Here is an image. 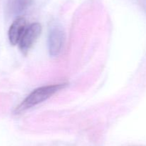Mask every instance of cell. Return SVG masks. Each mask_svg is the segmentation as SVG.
I'll list each match as a JSON object with an SVG mask.
<instances>
[{
  "instance_id": "cell-1",
  "label": "cell",
  "mask_w": 146,
  "mask_h": 146,
  "mask_svg": "<svg viewBox=\"0 0 146 146\" xmlns=\"http://www.w3.org/2000/svg\"><path fill=\"white\" fill-rule=\"evenodd\" d=\"M66 87V84H53V85L43 86L36 89L31 92L22 102L16 108L15 113H20L28 109L34 107L36 104L45 101L47 99L51 97L56 92L59 91L61 89Z\"/></svg>"
},
{
  "instance_id": "cell-2",
  "label": "cell",
  "mask_w": 146,
  "mask_h": 146,
  "mask_svg": "<svg viewBox=\"0 0 146 146\" xmlns=\"http://www.w3.org/2000/svg\"><path fill=\"white\" fill-rule=\"evenodd\" d=\"M41 32V27L38 23H33L27 25L18 44L21 51L27 53L33 47Z\"/></svg>"
},
{
  "instance_id": "cell-3",
  "label": "cell",
  "mask_w": 146,
  "mask_h": 146,
  "mask_svg": "<svg viewBox=\"0 0 146 146\" xmlns=\"http://www.w3.org/2000/svg\"><path fill=\"white\" fill-rule=\"evenodd\" d=\"M65 42V33L59 27H53L48 34V47L50 55L55 57L61 53Z\"/></svg>"
},
{
  "instance_id": "cell-4",
  "label": "cell",
  "mask_w": 146,
  "mask_h": 146,
  "mask_svg": "<svg viewBox=\"0 0 146 146\" xmlns=\"http://www.w3.org/2000/svg\"><path fill=\"white\" fill-rule=\"evenodd\" d=\"M27 27V21L23 17H18L10 26L8 31V37L12 45L19 44L20 39Z\"/></svg>"
},
{
  "instance_id": "cell-5",
  "label": "cell",
  "mask_w": 146,
  "mask_h": 146,
  "mask_svg": "<svg viewBox=\"0 0 146 146\" xmlns=\"http://www.w3.org/2000/svg\"><path fill=\"white\" fill-rule=\"evenodd\" d=\"M31 4V0H12L11 10L15 14H19L27 9Z\"/></svg>"
},
{
  "instance_id": "cell-6",
  "label": "cell",
  "mask_w": 146,
  "mask_h": 146,
  "mask_svg": "<svg viewBox=\"0 0 146 146\" xmlns=\"http://www.w3.org/2000/svg\"><path fill=\"white\" fill-rule=\"evenodd\" d=\"M141 8L143 9V11L146 13V0H136Z\"/></svg>"
}]
</instances>
